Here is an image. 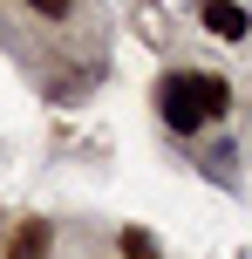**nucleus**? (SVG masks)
Returning <instances> with one entry per match:
<instances>
[{
  "mask_svg": "<svg viewBox=\"0 0 252 259\" xmlns=\"http://www.w3.org/2000/svg\"><path fill=\"white\" fill-rule=\"evenodd\" d=\"M232 109V82L225 75H198V68H171L157 82V116L171 137H198Z\"/></svg>",
  "mask_w": 252,
  "mask_h": 259,
  "instance_id": "1",
  "label": "nucleus"
},
{
  "mask_svg": "<svg viewBox=\"0 0 252 259\" xmlns=\"http://www.w3.org/2000/svg\"><path fill=\"white\" fill-rule=\"evenodd\" d=\"M198 21H205V34H218V41H245L252 34V14L239 0H198Z\"/></svg>",
  "mask_w": 252,
  "mask_h": 259,
  "instance_id": "2",
  "label": "nucleus"
},
{
  "mask_svg": "<svg viewBox=\"0 0 252 259\" xmlns=\"http://www.w3.org/2000/svg\"><path fill=\"white\" fill-rule=\"evenodd\" d=\"M55 252V232H48V219H21L14 225V239H7V259H48Z\"/></svg>",
  "mask_w": 252,
  "mask_h": 259,
  "instance_id": "3",
  "label": "nucleus"
},
{
  "mask_svg": "<svg viewBox=\"0 0 252 259\" xmlns=\"http://www.w3.org/2000/svg\"><path fill=\"white\" fill-rule=\"evenodd\" d=\"M123 259H157V239L143 225H123Z\"/></svg>",
  "mask_w": 252,
  "mask_h": 259,
  "instance_id": "4",
  "label": "nucleus"
},
{
  "mask_svg": "<svg viewBox=\"0 0 252 259\" xmlns=\"http://www.w3.org/2000/svg\"><path fill=\"white\" fill-rule=\"evenodd\" d=\"M27 14H41V21H68L75 14V0H21Z\"/></svg>",
  "mask_w": 252,
  "mask_h": 259,
  "instance_id": "5",
  "label": "nucleus"
}]
</instances>
